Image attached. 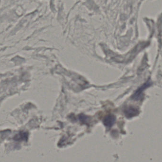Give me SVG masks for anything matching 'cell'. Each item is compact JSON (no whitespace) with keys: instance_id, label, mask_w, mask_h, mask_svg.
I'll return each mask as SVG.
<instances>
[{"instance_id":"cell-1","label":"cell","mask_w":162,"mask_h":162,"mask_svg":"<svg viewBox=\"0 0 162 162\" xmlns=\"http://www.w3.org/2000/svg\"><path fill=\"white\" fill-rule=\"evenodd\" d=\"M115 120L116 118L113 115H108L104 118L103 122L105 126L111 127L114 124Z\"/></svg>"},{"instance_id":"cell-2","label":"cell","mask_w":162,"mask_h":162,"mask_svg":"<svg viewBox=\"0 0 162 162\" xmlns=\"http://www.w3.org/2000/svg\"><path fill=\"white\" fill-rule=\"evenodd\" d=\"M28 133L26 132H20L17 134L13 137L14 140L17 141H27L28 138Z\"/></svg>"},{"instance_id":"cell-3","label":"cell","mask_w":162,"mask_h":162,"mask_svg":"<svg viewBox=\"0 0 162 162\" xmlns=\"http://www.w3.org/2000/svg\"><path fill=\"white\" fill-rule=\"evenodd\" d=\"M138 111L135 108L130 107L127 108L124 111V112L127 117L131 118L137 115Z\"/></svg>"}]
</instances>
